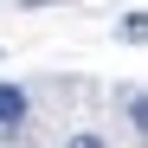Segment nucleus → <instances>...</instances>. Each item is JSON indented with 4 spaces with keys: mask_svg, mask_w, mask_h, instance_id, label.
I'll use <instances>...</instances> for the list:
<instances>
[{
    "mask_svg": "<svg viewBox=\"0 0 148 148\" xmlns=\"http://www.w3.org/2000/svg\"><path fill=\"white\" fill-rule=\"evenodd\" d=\"M19 122H26V90L0 84V129H19Z\"/></svg>",
    "mask_w": 148,
    "mask_h": 148,
    "instance_id": "nucleus-1",
    "label": "nucleus"
},
{
    "mask_svg": "<svg viewBox=\"0 0 148 148\" xmlns=\"http://www.w3.org/2000/svg\"><path fill=\"white\" fill-rule=\"evenodd\" d=\"M122 110H129V122H135V135L148 142V90H122Z\"/></svg>",
    "mask_w": 148,
    "mask_h": 148,
    "instance_id": "nucleus-3",
    "label": "nucleus"
},
{
    "mask_svg": "<svg viewBox=\"0 0 148 148\" xmlns=\"http://www.w3.org/2000/svg\"><path fill=\"white\" fill-rule=\"evenodd\" d=\"M64 148H110V142H103V135H90V129H77V135H71Z\"/></svg>",
    "mask_w": 148,
    "mask_h": 148,
    "instance_id": "nucleus-4",
    "label": "nucleus"
},
{
    "mask_svg": "<svg viewBox=\"0 0 148 148\" xmlns=\"http://www.w3.org/2000/svg\"><path fill=\"white\" fill-rule=\"evenodd\" d=\"M116 39L122 45H148V13H122L116 19Z\"/></svg>",
    "mask_w": 148,
    "mask_h": 148,
    "instance_id": "nucleus-2",
    "label": "nucleus"
}]
</instances>
